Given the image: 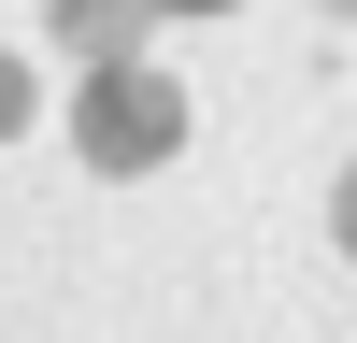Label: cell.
<instances>
[{
    "label": "cell",
    "instance_id": "obj_4",
    "mask_svg": "<svg viewBox=\"0 0 357 343\" xmlns=\"http://www.w3.org/2000/svg\"><path fill=\"white\" fill-rule=\"evenodd\" d=\"M329 229H343V257H357V172H343V186H329Z\"/></svg>",
    "mask_w": 357,
    "mask_h": 343
},
{
    "label": "cell",
    "instance_id": "obj_3",
    "mask_svg": "<svg viewBox=\"0 0 357 343\" xmlns=\"http://www.w3.org/2000/svg\"><path fill=\"white\" fill-rule=\"evenodd\" d=\"M15 129H29V72L0 57V143H15Z\"/></svg>",
    "mask_w": 357,
    "mask_h": 343
},
{
    "label": "cell",
    "instance_id": "obj_6",
    "mask_svg": "<svg viewBox=\"0 0 357 343\" xmlns=\"http://www.w3.org/2000/svg\"><path fill=\"white\" fill-rule=\"evenodd\" d=\"M329 15H357V0H329Z\"/></svg>",
    "mask_w": 357,
    "mask_h": 343
},
{
    "label": "cell",
    "instance_id": "obj_5",
    "mask_svg": "<svg viewBox=\"0 0 357 343\" xmlns=\"http://www.w3.org/2000/svg\"><path fill=\"white\" fill-rule=\"evenodd\" d=\"M158 15H229V0H158Z\"/></svg>",
    "mask_w": 357,
    "mask_h": 343
},
{
    "label": "cell",
    "instance_id": "obj_2",
    "mask_svg": "<svg viewBox=\"0 0 357 343\" xmlns=\"http://www.w3.org/2000/svg\"><path fill=\"white\" fill-rule=\"evenodd\" d=\"M57 15V43L100 72V57H143V29H158V0H43Z\"/></svg>",
    "mask_w": 357,
    "mask_h": 343
},
{
    "label": "cell",
    "instance_id": "obj_1",
    "mask_svg": "<svg viewBox=\"0 0 357 343\" xmlns=\"http://www.w3.org/2000/svg\"><path fill=\"white\" fill-rule=\"evenodd\" d=\"M72 158L86 172H158V158H186V86L158 72V57H100V72H72Z\"/></svg>",
    "mask_w": 357,
    "mask_h": 343
}]
</instances>
